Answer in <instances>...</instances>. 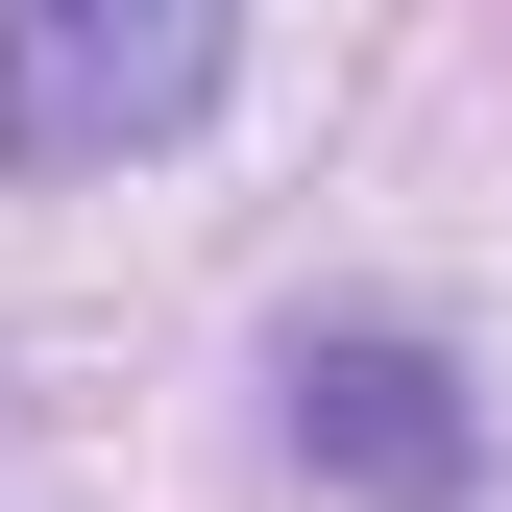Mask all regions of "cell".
<instances>
[{
    "mask_svg": "<svg viewBox=\"0 0 512 512\" xmlns=\"http://www.w3.org/2000/svg\"><path fill=\"white\" fill-rule=\"evenodd\" d=\"M293 439L342 488H464V391H439V342H293Z\"/></svg>",
    "mask_w": 512,
    "mask_h": 512,
    "instance_id": "cell-2",
    "label": "cell"
},
{
    "mask_svg": "<svg viewBox=\"0 0 512 512\" xmlns=\"http://www.w3.org/2000/svg\"><path fill=\"white\" fill-rule=\"evenodd\" d=\"M244 0H0V147L25 171H122L220 98Z\"/></svg>",
    "mask_w": 512,
    "mask_h": 512,
    "instance_id": "cell-1",
    "label": "cell"
}]
</instances>
